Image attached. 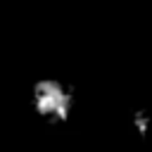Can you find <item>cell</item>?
<instances>
[{
  "label": "cell",
  "instance_id": "cell-1",
  "mask_svg": "<svg viewBox=\"0 0 152 152\" xmlns=\"http://www.w3.org/2000/svg\"><path fill=\"white\" fill-rule=\"evenodd\" d=\"M28 107L45 124H64L76 109V90L59 76H40L28 88Z\"/></svg>",
  "mask_w": 152,
  "mask_h": 152
}]
</instances>
